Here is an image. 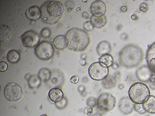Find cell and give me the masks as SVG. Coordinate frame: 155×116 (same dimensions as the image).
<instances>
[{
  "label": "cell",
  "instance_id": "cell-1",
  "mask_svg": "<svg viewBox=\"0 0 155 116\" xmlns=\"http://www.w3.org/2000/svg\"><path fill=\"white\" fill-rule=\"evenodd\" d=\"M144 60V51L138 45L129 44L125 45L118 55L120 65L126 69L137 67Z\"/></svg>",
  "mask_w": 155,
  "mask_h": 116
},
{
  "label": "cell",
  "instance_id": "cell-2",
  "mask_svg": "<svg viewBox=\"0 0 155 116\" xmlns=\"http://www.w3.org/2000/svg\"><path fill=\"white\" fill-rule=\"evenodd\" d=\"M68 49L73 51H83L88 48L90 38L88 32L78 28H71L66 33Z\"/></svg>",
  "mask_w": 155,
  "mask_h": 116
},
{
  "label": "cell",
  "instance_id": "cell-3",
  "mask_svg": "<svg viewBox=\"0 0 155 116\" xmlns=\"http://www.w3.org/2000/svg\"><path fill=\"white\" fill-rule=\"evenodd\" d=\"M41 20L48 25H55L64 12V6L58 1H45L41 6Z\"/></svg>",
  "mask_w": 155,
  "mask_h": 116
},
{
  "label": "cell",
  "instance_id": "cell-4",
  "mask_svg": "<svg viewBox=\"0 0 155 116\" xmlns=\"http://www.w3.org/2000/svg\"><path fill=\"white\" fill-rule=\"evenodd\" d=\"M150 95L149 87L141 82L133 83L128 89V97L134 104H143Z\"/></svg>",
  "mask_w": 155,
  "mask_h": 116
},
{
  "label": "cell",
  "instance_id": "cell-5",
  "mask_svg": "<svg viewBox=\"0 0 155 116\" xmlns=\"http://www.w3.org/2000/svg\"><path fill=\"white\" fill-rule=\"evenodd\" d=\"M109 67L99 61L94 62L89 67L88 73L90 78L95 81H102L109 76Z\"/></svg>",
  "mask_w": 155,
  "mask_h": 116
},
{
  "label": "cell",
  "instance_id": "cell-6",
  "mask_svg": "<svg viewBox=\"0 0 155 116\" xmlns=\"http://www.w3.org/2000/svg\"><path fill=\"white\" fill-rule=\"evenodd\" d=\"M54 54V45L49 41L40 42L37 47L35 48V55L41 61H48L53 57Z\"/></svg>",
  "mask_w": 155,
  "mask_h": 116
},
{
  "label": "cell",
  "instance_id": "cell-7",
  "mask_svg": "<svg viewBox=\"0 0 155 116\" xmlns=\"http://www.w3.org/2000/svg\"><path fill=\"white\" fill-rule=\"evenodd\" d=\"M116 105V99L112 94L106 92L101 94L97 99V108L104 112H108L113 109Z\"/></svg>",
  "mask_w": 155,
  "mask_h": 116
},
{
  "label": "cell",
  "instance_id": "cell-8",
  "mask_svg": "<svg viewBox=\"0 0 155 116\" xmlns=\"http://www.w3.org/2000/svg\"><path fill=\"white\" fill-rule=\"evenodd\" d=\"M22 88L15 83H10L4 89L5 99L10 102H18L22 97Z\"/></svg>",
  "mask_w": 155,
  "mask_h": 116
},
{
  "label": "cell",
  "instance_id": "cell-9",
  "mask_svg": "<svg viewBox=\"0 0 155 116\" xmlns=\"http://www.w3.org/2000/svg\"><path fill=\"white\" fill-rule=\"evenodd\" d=\"M21 41L24 47L35 48L40 44V35L33 30H28L21 35Z\"/></svg>",
  "mask_w": 155,
  "mask_h": 116
},
{
  "label": "cell",
  "instance_id": "cell-10",
  "mask_svg": "<svg viewBox=\"0 0 155 116\" xmlns=\"http://www.w3.org/2000/svg\"><path fill=\"white\" fill-rule=\"evenodd\" d=\"M64 82H65V77L64 73L61 70H54L51 71V79L47 83V85L48 86H56L59 88L64 84Z\"/></svg>",
  "mask_w": 155,
  "mask_h": 116
},
{
  "label": "cell",
  "instance_id": "cell-11",
  "mask_svg": "<svg viewBox=\"0 0 155 116\" xmlns=\"http://www.w3.org/2000/svg\"><path fill=\"white\" fill-rule=\"evenodd\" d=\"M134 105L135 104L131 100L129 97L125 96L120 99L118 102V109L122 114L128 115L133 112L134 110Z\"/></svg>",
  "mask_w": 155,
  "mask_h": 116
},
{
  "label": "cell",
  "instance_id": "cell-12",
  "mask_svg": "<svg viewBox=\"0 0 155 116\" xmlns=\"http://www.w3.org/2000/svg\"><path fill=\"white\" fill-rule=\"evenodd\" d=\"M153 73L147 65H143L136 70V77L141 83H149Z\"/></svg>",
  "mask_w": 155,
  "mask_h": 116
},
{
  "label": "cell",
  "instance_id": "cell-13",
  "mask_svg": "<svg viewBox=\"0 0 155 116\" xmlns=\"http://www.w3.org/2000/svg\"><path fill=\"white\" fill-rule=\"evenodd\" d=\"M107 10L106 3L102 1H94L90 5V12L92 15L96 17H102L104 16Z\"/></svg>",
  "mask_w": 155,
  "mask_h": 116
},
{
  "label": "cell",
  "instance_id": "cell-14",
  "mask_svg": "<svg viewBox=\"0 0 155 116\" xmlns=\"http://www.w3.org/2000/svg\"><path fill=\"white\" fill-rule=\"evenodd\" d=\"M146 61L147 67L150 68L152 73L155 74V42L148 46V49L146 53Z\"/></svg>",
  "mask_w": 155,
  "mask_h": 116
},
{
  "label": "cell",
  "instance_id": "cell-15",
  "mask_svg": "<svg viewBox=\"0 0 155 116\" xmlns=\"http://www.w3.org/2000/svg\"><path fill=\"white\" fill-rule=\"evenodd\" d=\"M25 16L31 21H37L41 18V7L38 5H32L25 10Z\"/></svg>",
  "mask_w": 155,
  "mask_h": 116
},
{
  "label": "cell",
  "instance_id": "cell-16",
  "mask_svg": "<svg viewBox=\"0 0 155 116\" xmlns=\"http://www.w3.org/2000/svg\"><path fill=\"white\" fill-rule=\"evenodd\" d=\"M48 98L51 102H54L55 104L64 99V92L60 88H51L48 92Z\"/></svg>",
  "mask_w": 155,
  "mask_h": 116
},
{
  "label": "cell",
  "instance_id": "cell-17",
  "mask_svg": "<svg viewBox=\"0 0 155 116\" xmlns=\"http://www.w3.org/2000/svg\"><path fill=\"white\" fill-rule=\"evenodd\" d=\"M111 51H112V45L108 41H102L98 44L96 47V53L100 57L105 54H109Z\"/></svg>",
  "mask_w": 155,
  "mask_h": 116
},
{
  "label": "cell",
  "instance_id": "cell-18",
  "mask_svg": "<svg viewBox=\"0 0 155 116\" xmlns=\"http://www.w3.org/2000/svg\"><path fill=\"white\" fill-rule=\"evenodd\" d=\"M53 44L54 48L58 50H60V51H63V50H65L66 48H68V43H67V40L65 35L57 36L54 39Z\"/></svg>",
  "mask_w": 155,
  "mask_h": 116
},
{
  "label": "cell",
  "instance_id": "cell-19",
  "mask_svg": "<svg viewBox=\"0 0 155 116\" xmlns=\"http://www.w3.org/2000/svg\"><path fill=\"white\" fill-rule=\"evenodd\" d=\"M90 22L93 25L94 28L98 29H101L106 25L108 19L106 15L102 16V17H96V16L92 15L91 18H90Z\"/></svg>",
  "mask_w": 155,
  "mask_h": 116
},
{
  "label": "cell",
  "instance_id": "cell-20",
  "mask_svg": "<svg viewBox=\"0 0 155 116\" xmlns=\"http://www.w3.org/2000/svg\"><path fill=\"white\" fill-rule=\"evenodd\" d=\"M146 112L150 114H155V96L150 95L147 100L143 103Z\"/></svg>",
  "mask_w": 155,
  "mask_h": 116
},
{
  "label": "cell",
  "instance_id": "cell-21",
  "mask_svg": "<svg viewBox=\"0 0 155 116\" xmlns=\"http://www.w3.org/2000/svg\"><path fill=\"white\" fill-rule=\"evenodd\" d=\"M117 84V79L114 76L109 75L102 81V85L106 89H111Z\"/></svg>",
  "mask_w": 155,
  "mask_h": 116
},
{
  "label": "cell",
  "instance_id": "cell-22",
  "mask_svg": "<svg viewBox=\"0 0 155 116\" xmlns=\"http://www.w3.org/2000/svg\"><path fill=\"white\" fill-rule=\"evenodd\" d=\"M7 61L10 63V64H17L19 62L20 59H21V56H20L19 52L16 50H10L6 55Z\"/></svg>",
  "mask_w": 155,
  "mask_h": 116
},
{
  "label": "cell",
  "instance_id": "cell-23",
  "mask_svg": "<svg viewBox=\"0 0 155 116\" xmlns=\"http://www.w3.org/2000/svg\"><path fill=\"white\" fill-rule=\"evenodd\" d=\"M41 82L42 81L38 75L33 74L28 80V86L31 89H35V88L39 87L41 86Z\"/></svg>",
  "mask_w": 155,
  "mask_h": 116
},
{
  "label": "cell",
  "instance_id": "cell-24",
  "mask_svg": "<svg viewBox=\"0 0 155 116\" xmlns=\"http://www.w3.org/2000/svg\"><path fill=\"white\" fill-rule=\"evenodd\" d=\"M0 31H1V41H5L8 40L11 37L12 31L11 28L8 26L2 25L0 27Z\"/></svg>",
  "mask_w": 155,
  "mask_h": 116
},
{
  "label": "cell",
  "instance_id": "cell-25",
  "mask_svg": "<svg viewBox=\"0 0 155 116\" xmlns=\"http://www.w3.org/2000/svg\"><path fill=\"white\" fill-rule=\"evenodd\" d=\"M38 76H39V78L41 79V80L43 82H45V83H48V81L51 79V71L48 68H41L38 72Z\"/></svg>",
  "mask_w": 155,
  "mask_h": 116
},
{
  "label": "cell",
  "instance_id": "cell-26",
  "mask_svg": "<svg viewBox=\"0 0 155 116\" xmlns=\"http://www.w3.org/2000/svg\"><path fill=\"white\" fill-rule=\"evenodd\" d=\"M99 61L107 67H112L114 64V59L111 54H105L103 56H101L99 57Z\"/></svg>",
  "mask_w": 155,
  "mask_h": 116
},
{
  "label": "cell",
  "instance_id": "cell-27",
  "mask_svg": "<svg viewBox=\"0 0 155 116\" xmlns=\"http://www.w3.org/2000/svg\"><path fill=\"white\" fill-rule=\"evenodd\" d=\"M67 104H68V101H67V99L64 97L62 100L55 103V106H56V108H58V109L62 110L64 109V108L67 106Z\"/></svg>",
  "mask_w": 155,
  "mask_h": 116
},
{
  "label": "cell",
  "instance_id": "cell-28",
  "mask_svg": "<svg viewBox=\"0 0 155 116\" xmlns=\"http://www.w3.org/2000/svg\"><path fill=\"white\" fill-rule=\"evenodd\" d=\"M87 105L89 108H94L97 107V99L94 97H90L87 100Z\"/></svg>",
  "mask_w": 155,
  "mask_h": 116
},
{
  "label": "cell",
  "instance_id": "cell-29",
  "mask_svg": "<svg viewBox=\"0 0 155 116\" xmlns=\"http://www.w3.org/2000/svg\"><path fill=\"white\" fill-rule=\"evenodd\" d=\"M41 36L44 38H49L51 36V31L49 28H45L41 31Z\"/></svg>",
  "mask_w": 155,
  "mask_h": 116
},
{
  "label": "cell",
  "instance_id": "cell-30",
  "mask_svg": "<svg viewBox=\"0 0 155 116\" xmlns=\"http://www.w3.org/2000/svg\"><path fill=\"white\" fill-rule=\"evenodd\" d=\"M83 30L86 31H91L94 29V26L92 24V22L90 21H87L85 22L83 24Z\"/></svg>",
  "mask_w": 155,
  "mask_h": 116
},
{
  "label": "cell",
  "instance_id": "cell-31",
  "mask_svg": "<svg viewBox=\"0 0 155 116\" xmlns=\"http://www.w3.org/2000/svg\"><path fill=\"white\" fill-rule=\"evenodd\" d=\"M134 111H137V113H139L141 114H144L146 113V111L144 110L143 104H135L134 105Z\"/></svg>",
  "mask_w": 155,
  "mask_h": 116
},
{
  "label": "cell",
  "instance_id": "cell-32",
  "mask_svg": "<svg viewBox=\"0 0 155 116\" xmlns=\"http://www.w3.org/2000/svg\"><path fill=\"white\" fill-rule=\"evenodd\" d=\"M139 9H140V11L141 12L146 13L147 11H148V9H149L148 5H147L146 2H143V3H141V5H140Z\"/></svg>",
  "mask_w": 155,
  "mask_h": 116
},
{
  "label": "cell",
  "instance_id": "cell-33",
  "mask_svg": "<svg viewBox=\"0 0 155 116\" xmlns=\"http://www.w3.org/2000/svg\"><path fill=\"white\" fill-rule=\"evenodd\" d=\"M7 69H8V64L4 61H1L0 62V71L5 72L6 71Z\"/></svg>",
  "mask_w": 155,
  "mask_h": 116
},
{
  "label": "cell",
  "instance_id": "cell-34",
  "mask_svg": "<svg viewBox=\"0 0 155 116\" xmlns=\"http://www.w3.org/2000/svg\"><path fill=\"white\" fill-rule=\"evenodd\" d=\"M79 80H80V78H79L78 76H73L71 78V80H70V81H71V83H73V84H77V83L79 82Z\"/></svg>",
  "mask_w": 155,
  "mask_h": 116
},
{
  "label": "cell",
  "instance_id": "cell-35",
  "mask_svg": "<svg viewBox=\"0 0 155 116\" xmlns=\"http://www.w3.org/2000/svg\"><path fill=\"white\" fill-rule=\"evenodd\" d=\"M84 112L86 113V114H88V115H93V114H92V113H93V108H85V110H84Z\"/></svg>",
  "mask_w": 155,
  "mask_h": 116
},
{
  "label": "cell",
  "instance_id": "cell-36",
  "mask_svg": "<svg viewBox=\"0 0 155 116\" xmlns=\"http://www.w3.org/2000/svg\"><path fill=\"white\" fill-rule=\"evenodd\" d=\"M78 91L81 94L83 93V92H86V88H85L84 86H82V85H80V86H79V87H78Z\"/></svg>",
  "mask_w": 155,
  "mask_h": 116
},
{
  "label": "cell",
  "instance_id": "cell-37",
  "mask_svg": "<svg viewBox=\"0 0 155 116\" xmlns=\"http://www.w3.org/2000/svg\"><path fill=\"white\" fill-rule=\"evenodd\" d=\"M82 16H83V18H84L85 19H88L89 18H90V15H89V13L87 12H83Z\"/></svg>",
  "mask_w": 155,
  "mask_h": 116
},
{
  "label": "cell",
  "instance_id": "cell-38",
  "mask_svg": "<svg viewBox=\"0 0 155 116\" xmlns=\"http://www.w3.org/2000/svg\"><path fill=\"white\" fill-rule=\"evenodd\" d=\"M150 87L152 89H155V82L154 81H150Z\"/></svg>",
  "mask_w": 155,
  "mask_h": 116
},
{
  "label": "cell",
  "instance_id": "cell-39",
  "mask_svg": "<svg viewBox=\"0 0 155 116\" xmlns=\"http://www.w3.org/2000/svg\"><path fill=\"white\" fill-rule=\"evenodd\" d=\"M128 11V7L126 6V5H124V6H122V8H121V12H125Z\"/></svg>",
  "mask_w": 155,
  "mask_h": 116
},
{
  "label": "cell",
  "instance_id": "cell-40",
  "mask_svg": "<svg viewBox=\"0 0 155 116\" xmlns=\"http://www.w3.org/2000/svg\"><path fill=\"white\" fill-rule=\"evenodd\" d=\"M131 19H133V20H137V15H135V14L132 15H131Z\"/></svg>",
  "mask_w": 155,
  "mask_h": 116
},
{
  "label": "cell",
  "instance_id": "cell-41",
  "mask_svg": "<svg viewBox=\"0 0 155 116\" xmlns=\"http://www.w3.org/2000/svg\"><path fill=\"white\" fill-rule=\"evenodd\" d=\"M86 64H87V63H86V61H85V60H81V61H80V64H81V65L85 66Z\"/></svg>",
  "mask_w": 155,
  "mask_h": 116
},
{
  "label": "cell",
  "instance_id": "cell-42",
  "mask_svg": "<svg viewBox=\"0 0 155 116\" xmlns=\"http://www.w3.org/2000/svg\"><path fill=\"white\" fill-rule=\"evenodd\" d=\"M92 116H102V115L101 114H99V113H95V114H93Z\"/></svg>",
  "mask_w": 155,
  "mask_h": 116
},
{
  "label": "cell",
  "instance_id": "cell-43",
  "mask_svg": "<svg viewBox=\"0 0 155 116\" xmlns=\"http://www.w3.org/2000/svg\"><path fill=\"white\" fill-rule=\"evenodd\" d=\"M40 116H48V115H47V114H41V115H40Z\"/></svg>",
  "mask_w": 155,
  "mask_h": 116
}]
</instances>
